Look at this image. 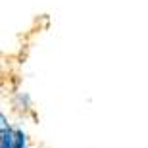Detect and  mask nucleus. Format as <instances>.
I'll return each instance as SVG.
<instances>
[{
  "mask_svg": "<svg viewBox=\"0 0 148 148\" xmlns=\"http://www.w3.org/2000/svg\"><path fill=\"white\" fill-rule=\"evenodd\" d=\"M14 129L16 127L12 125L8 115L2 112L0 114V148H12V144H14Z\"/></svg>",
  "mask_w": 148,
  "mask_h": 148,
  "instance_id": "obj_1",
  "label": "nucleus"
},
{
  "mask_svg": "<svg viewBox=\"0 0 148 148\" xmlns=\"http://www.w3.org/2000/svg\"><path fill=\"white\" fill-rule=\"evenodd\" d=\"M12 106H14V110L17 114H25V112L31 110L33 102H31V96L27 92H16L12 96Z\"/></svg>",
  "mask_w": 148,
  "mask_h": 148,
  "instance_id": "obj_2",
  "label": "nucleus"
},
{
  "mask_svg": "<svg viewBox=\"0 0 148 148\" xmlns=\"http://www.w3.org/2000/svg\"><path fill=\"white\" fill-rule=\"evenodd\" d=\"M29 144H31V138H29L27 131L23 127H16L14 129V144H12V148H29Z\"/></svg>",
  "mask_w": 148,
  "mask_h": 148,
  "instance_id": "obj_3",
  "label": "nucleus"
}]
</instances>
